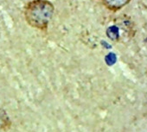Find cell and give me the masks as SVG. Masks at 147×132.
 I'll use <instances>...</instances> for the list:
<instances>
[{"label":"cell","instance_id":"1","mask_svg":"<svg viewBox=\"0 0 147 132\" xmlns=\"http://www.w3.org/2000/svg\"><path fill=\"white\" fill-rule=\"evenodd\" d=\"M55 6L49 0H31L24 9V19L31 28L46 31L53 18Z\"/></svg>","mask_w":147,"mask_h":132},{"label":"cell","instance_id":"2","mask_svg":"<svg viewBox=\"0 0 147 132\" xmlns=\"http://www.w3.org/2000/svg\"><path fill=\"white\" fill-rule=\"evenodd\" d=\"M136 34V28L132 20L127 16L116 18L113 24L107 29V36L114 42H130Z\"/></svg>","mask_w":147,"mask_h":132},{"label":"cell","instance_id":"3","mask_svg":"<svg viewBox=\"0 0 147 132\" xmlns=\"http://www.w3.org/2000/svg\"><path fill=\"white\" fill-rule=\"evenodd\" d=\"M131 0H101L106 9L110 11L117 12L131 3Z\"/></svg>","mask_w":147,"mask_h":132}]
</instances>
